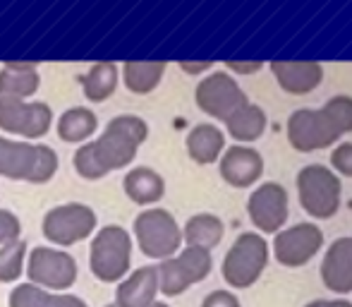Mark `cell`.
<instances>
[{
  "label": "cell",
  "mask_w": 352,
  "mask_h": 307,
  "mask_svg": "<svg viewBox=\"0 0 352 307\" xmlns=\"http://www.w3.org/2000/svg\"><path fill=\"white\" fill-rule=\"evenodd\" d=\"M58 173V154L48 145L0 137V176L34 185L53 180Z\"/></svg>",
  "instance_id": "6da1fadb"
},
{
  "label": "cell",
  "mask_w": 352,
  "mask_h": 307,
  "mask_svg": "<svg viewBox=\"0 0 352 307\" xmlns=\"http://www.w3.org/2000/svg\"><path fill=\"white\" fill-rule=\"evenodd\" d=\"M148 137V125L146 120H142L140 116H118L113 118L106 125L103 135L98 137L94 145V154L98 158V166L103 168V173L118 171V168H125L135 161L137 149L146 142Z\"/></svg>",
  "instance_id": "7a4b0ae2"
},
{
  "label": "cell",
  "mask_w": 352,
  "mask_h": 307,
  "mask_svg": "<svg viewBox=\"0 0 352 307\" xmlns=\"http://www.w3.org/2000/svg\"><path fill=\"white\" fill-rule=\"evenodd\" d=\"M132 266V235L122 226L108 224L94 235L89 269L101 284H120Z\"/></svg>",
  "instance_id": "3957f363"
},
{
  "label": "cell",
  "mask_w": 352,
  "mask_h": 307,
  "mask_svg": "<svg viewBox=\"0 0 352 307\" xmlns=\"http://www.w3.org/2000/svg\"><path fill=\"white\" fill-rule=\"evenodd\" d=\"M269 255L271 247L261 233H242L223 257V281L235 290L252 288L269 266Z\"/></svg>",
  "instance_id": "277c9868"
},
{
  "label": "cell",
  "mask_w": 352,
  "mask_h": 307,
  "mask_svg": "<svg viewBox=\"0 0 352 307\" xmlns=\"http://www.w3.org/2000/svg\"><path fill=\"white\" fill-rule=\"evenodd\" d=\"M295 187L300 207L311 219L326 221L338 214L343 182H340L338 173H333L329 166H321V163L305 166L297 173Z\"/></svg>",
  "instance_id": "5b68a950"
},
{
  "label": "cell",
  "mask_w": 352,
  "mask_h": 307,
  "mask_svg": "<svg viewBox=\"0 0 352 307\" xmlns=\"http://www.w3.org/2000/svg\"><path fill=\"white\" fill-rule=\"evenodd\" d=\"M137 247L148 260H170L182 250V229L175 216L166 209H146L135 219Z\"/></svg>",
  "instance_id": "8992f818"
},
{
  "label": "cell",
  "mask_w": 352,
  "mask_h": 307,
  "mask_svg": "<svg viewBox=\"0 0 352 307\" xmlns=\"http://www.w3.org/2000/svg\"><path fill=\"white\" fill-rule=\"evenodd\" d=\"M29 284L38 286L51 293H65L77 284V260L65 250H53V247H34L27 255L24 266Z\"/></svg>",
  "instance_id": "52a82bcc"
},
{
  "label": "cell",
  "mask_w": 352,
  "mask_h": 307,
  "mask_svg": "<svg viewBox=\"0 0 352 307\" xmlns=\"http://www.w3.org/2000/svg\"><path fill=\"white\" fill-rule=\"evenodd\" d=\"M96 231V214L91 207L70 202V204L53 207L46 211L41 224V233L48 242L60 247H72L77 242L87 240Z\"/></svg>",
  "instance_id": "ba28073f"
},
{
  "label": "cell",
  "mask_w": 352,
  "mask_h": 307,
  "mask_svg": "<svg viewBox=\"0 0 352 307\" xmlns=\"http://www.w3.org/2000/svg\"><path fill=\"white\" fill-rule=\"evenodd\" d=\"M338 127L333 125L324 108H300L287 118V142L295 151L329 149L340 140Z\"/></svg>",
  "instance_id": "9c48e42d"
},
{
  "label": "cell",
  "mask_w": 352,
  "mask_h": 307,
  "mask_svg": "<svg viewBox=\"0 0 352 307\" xmlns=\"http://www.w3.org/2000/svg\"><path fill=\"white\" fill-rule=\"evenodd\" d=\"M51 125L53 111L48 103L0 96V130L8 132V135L38 140V137L48 135Z\"/></svg>",
  "instance_id": "30bf717a"
},
{
  "label": "cell",
  "mask_w": 352,
  "mask_h": 307,
  "mask_svg": "<svg viewBox=\"0 0 352 307\" xmlns=\"http://www.w3.org/2000/svg\"><path fill=\"white\" fill-rule=\"evenodd\" d=\"M274 257L287 269H300L309 264L324 247V231L316 224H295L290 229H280L274 235Z\"/></svg>",
  "instance_id": "8fae6325"
},
{
  "label": "cell",
  "mask_w": 352,
  "mask_h": 307,
  "mask_svg": "<svg viewBox=\"0 0 352 307\" xmlns=\"http://www.w3.org/2000/svg\"><path fill=\"white\" fill-rule=\"evenodd\" d=\"M195 101L201 113L226 123L228 116L235 113L240 106H245L250 98L235 82V77H230L228 72H211L209 77H204L197 84Z\"/></svg>",
  "instance_id": "7c38bea8"
},
{
  "label": "cell",
  "mask_w": 352,
  "mask_h": 307,
  "mask_svg": "<svg viewBox=\"0 0 352 307\" xmlns=\"http://www.w3.org/2000/svg\"><path fill=\"white\" fill-rule=\"evenodd\" d=\"M247 214L256 231L261 233H278L290 214V200L287 190L278 182H261L247 202Z\"/></svg>",
  "instance_id": "4fadbf2b"
},
{
  "label": "cell",
  "mask_w": 352,
  "mask_h": 307,
  "mask_svg": "<svg viewBox=\"0 0 352 307\" xmlns=\"http://www.w3.org/2000/svg\"><path fill=\"white\" fill-rule=\"evenodd\" d=\"M218 171H221V178L230 187L245 190V187H252L259 182L261 173H264V158L252 147L235 145L221 154Z\"/></svg>",
  "instance_id": "5bb4252c"
},
{
  "label": "cell",
  "mask_w": 352,
  "mask_h": 307,
  "mask_svg": "<svg viewBox=\"0 0 352 307\" xmlns=\"http://www.w3.org/2000/svg\"><path fill=\"white\" fill-rule=\"evenodd\" d=\"M321 281L338 298L352 293V235L333 240L329 245V250L324 252Z\"/></svg>",
  "instance_id": "9a60e30c"
},
{
  "label": "cell",
  "mask_w": 352,
  "mask_h": 307,
  "mask_svg": "<svg viewBox=\"0 0 352 307\" xmlns=\"http://www.w3.org/2000/svg\"><path fill=\"white\" fill-rule=\"evenodd\" d=\"M271 72L283 92L309 94L324 82V67L316 61H271Z\"/></svg>",
  "instance_id": "2e32d148"
},
{
  "label": "cell",
  "mask_w": 352,
  "mask_h": 307,
  "mask_svg": "<svg viewBox=\"0 0 352 307\" xmlns=\"http://www.w3.org/2000/svg\"><path fill=\"white\" fill-rule=\"evenodd\" d=\"M158 295V269L156 266H140L130 271L116 288L118 307H148L156 303Z\"/></svg>",
  "instance_id": "e0dca14e"
},
{
  "label": "cell",
  "mask_w": 352,
  "mask_h": 307,
  "mask_svg": "<svg viewBox=\"0 0 352 307\" xmlns=\"http://www.w3.org/2000/svg\"><path fill=\"white\" fill-rule=\"evenodd\" d=\"M185 145L192 161L199 163V166H211L226 151V135H223L221 127L211 125V123H201V125L192 127Z\"/></svg>",
  "instance_id": "ac0fdd59"
},
{
  "label": "cell",
  "mask_w": 352,
  "mask_h": 307,
  "mask_svg": "<svg viewBox=\"0 0 352 307\" xmlns=\"http://www.w3.org/2000/svg\"><path fill=\"white\" fill-rule=\"evenodd\" d=\"M122 190L130 197L135 204L148 207L156 204L163 195H166V180L161 178V173H156L148 166H137L122 180Z\"/></svg>",
  "instance_id": "d6986e66"
},
{
  "label": "cell",
  "mask_w": 352,
  "mask_h": 307,
  "mask_svg": "<svg viewBox=\"0 0 352 307\" xmlns=\"http://www.w3.org/2000/svg\"><path fill=\"white\" fill-rule=\"evenodd\" d=\"M38 84H41V77L34 63L12 61L5 63V67L0 70V96L27 101V96H34L38 92Z\"/></svg>",
  "instance_id": "ffe728a7"
},
{
  "label": "cell",
  "mask_w": 352,
  "mask_h": 307,
  "mask_svg": "<svg viewBox=\"0 0 352 307\" xmlns=\"http://www.w3.org/2000/svg\"><path fill=\"white\" fill-rule=\"evenodd\" d=\"M10 307H89L79 295L72 293H51L34 284H19L12 288L8 300Z\"/></svg>",
  "instance_id": "44dd1931"
},
{
  "label": "cell",
  "mask_w": 352,
  "mask_h": 307,
  "mask_svg": "<svg viewBox=\"0 0 352 307\" xmlns=\"http://www.w3.org/2000/svg\"><path fill=\"white\" fill-rule=\"evenodd\" d=\"M226 130L232 140L242 142H256L266 132V113L261 106L247 101L245 106H240L235 113H230L226 120Z\"/></svg>",
  "instance_id": "7402d4cb"
},
{
  "label": "cell",
  "mask_w": 352,
  "mask_h": 307,
  "mask_svg": "<svg viewBox=\"0 0 352 307\" xmlns=\"http://www.w3.org/2000/svg\"><path fill=\"white\" fill-rule=\"evenodd\" d=\"M226 235V224L216 214H195L187 219L182 229V242L190 247H201V250H213Z\"/></svg>",
  "instance_id": "603a6c76"
},
{
  "label": "cell",
  "mask_w": 352,
  "mask_h": 307,
  "mask_svg": "<svg viewBox=\"0 0 352 307\" xmlns=\"http://www.w3.org/2000/svg\"><path fill=\"white\" fill-rule=\"evenodd\" d=\"M166 67L168 65L163 61H127L120 70V77L132 94H151L161 84Z\"/></svg>",
  "instance_id": "cb8c5ba5"
},
{
  "label": "cell",
  "mask_w": 352,
  "mask_h": 307,
  "mask_svg": "<svg viewBox=\"0 0 352 307\" xmlns=\"http://www.w3.org/2000/svg\"><path fill=\"white\" fill-rule=\"evenodd\" d=\"M118 65L111 61L96 63V65L89 67L87 75L79 77L82 82V92L84 96L89 98L91 103H103L116 94L118 89Z\"/></svg>",
  "instance_id": "d4e9b609"
},
{
  "label": "cell",
  "mask_w": 352,
  "mask_h": 307,
  "mask_svg": "<svg viewBox=\"0 0 352 307\" xmlns=\"http://www.w3.org/2000/svg\"><path fill=\"white\" fill-rule=\"evenodd\" d=\"M96 127H98L96 113L84 106H74L63 113L56 130L63 142H67V145H79V142H87L89 137L96 135Z\"/></svg>",
  "instance_id": "484cf974"
},
{
  "label": "cell",
  "mask_w": 352,
  "mask_h": 307,
  "mask_svg": "<svg viewBox=\"0 0 352 307\" xmlns=\"http://www.w3.org/2000/svg\"><path fill=\"white\" fill-rule=\"evenodd\" d=\"M175 262L180 266L182 276L185 281L190 284V288L195 284H201L211 276V269H213V257H211V250H201V247H182L180 252L175 255Z\"/></svg>",
  "instance_id": "4316f807"
},
{
  "label": "cell",
  "mask_w": 352,
  "mask_h": 307,
  "mask_svg": "<svg viewBox=\"0 0 352 307\" xmlns=\"http://www.w3.org/2000/svg\"><path fill=\"white\" fill-rule=\"evenodd\" d=\"M29 247L24 240H12L0 247V284H14L22 279Z\"/></svg>",
  "instance_id": "83f0119b"
},
{
  "label": "cell",
  "mask_w": 352,
  "mask_h": 307,
  "mask_svg": "<svg viewBox=\"0 0 352 307\" xmlns=\"http://www.w3.org/2000/svg\"><path fill=\"white\" fill-rule=\"evenodd\" d=\"M324 111H326V116L333 120V125L338 127L340 135L352 132V96H348V94H338V96L329 98Z\"/></svg>",
  "instance_id": "f1b7e54d"
},
{
  "label": "cell",
  "mask_w": 352,
  "mask_h": 307,
  "mask_svg": "<svg viewBox=\"0 0 352 307\" xmlns=\"http://www.w3.org/2000/svg\"><path fill=\"white\" fill-rule=\"evenodd\" d=\"M72 166H74V171H77V176L84 178V180H101V178H106L103 168L98 166V158H96V154H94L91 142H87V145H82L74 151Z\"/></svg>",
  "instance_id": "f546056e"
},
{
  "label": "cell",
  "mask_w": 352,
  "mask_h": 307,
  "mask_svg": "<svg viewBox=\"0 0 352 307\" xmlns=\"http://www.w3.org/2000/svg\"><path fill=\"white\" fill-rule=\"evenodd\" d=\"M19 235H22V224H19V219L12 211L0 209V247L12 240H19Z\"/></svg>",
  "instance_id": "4dcf8cb0"
},
{
  "label": "cell",
  "mask_w": 352,
  "mask_h": 307,
  "mask_svg": "<svg viewBox=\"0 0 352 307\" xmlns=\"http://www.w3.org/2000/svg\"><path fill=\"white\" fill-rule=\"evenodd\" d=\"M331 166H333V173L352 178V142H343L331 151Z\"/></svg>",
  "instance_id": "1f68e13d"
},
{
  "label": "cell",
  "mask_w": 352,
  "mask_h": 307,
  "mask_svg": "<svg viewBox=\"0 0 352 307\" xmlns=\"http://www.w3.org/2000/svg\"><path fill=\"white\" fill-rule=\"evenodd\" d=\"M201 307H242V305H240V298H237L232 290L218 288V290H211V293L201 300Z\"/></svg>",
  "instance_id": "d6a6232c"
},
{
  "label": "cell",
  "mask_w": 352,
  "mask_h": 307,
  "mask_svg": "<svg viewBox=\"0 0 352 307\" xmlns=\"http://www.w3.org/2000/svg\"><path fill=\"white\" fill-rule=\"evenodd\" d=\"M226 67L235 75H254L264 67L261 61H226Z\"/></svg>",
  "instance_id": "836d02e7"
},
{
  "label": "cell",
  "mask_w": 352,
  "mask_h": 307,
  "mask_svg": "<svg viewBox=\"0 0 352 307\" xmlns=\"http://www.w3.org/2000/svg\"><path fill=\"white\" fill-rule=\"evenodd\" d=\"M177 65H180V70L187 72V75H201V72L211 70L213 61H180Z\"/></svg>",
  "instance_id": "e575fe53"
},
{
  "label": "cell",
  "mask_w": 352,
  "mask_h": 307,
  "mask_svg": "<svg viewBox=\"0 0 352 307\" xmlns=\"http://www.w3.org/2000/svg\"><path fill=\"white\" fill-rule=\"evenodd\" d=\"M305 307H352V303L345 298H319V300L307 303Z\"/></svg>",
  "instance_id": "d590c367"
},
{
  "label": "cell",
  "mask_w": 352,
  "mask_h": 307,
  "mask_svg": "<svg viewBox=\"0 0 352 307\" xmlns=\"http://www.w3.org/2000/svg\"><path fill=\"white\" fill-rule=\"evenodd\" d=\"M148 307H170V305H168V303H158V300H156V303H153V305H148Z\"/></svg>",
  "instance_id": "8d00e7d4"
},
{
  "label": "cell",
  "mask_w": 352,
  "mask_h": 307,
  "mask_svg": "<svg viewBox=\"0 0 352 307\" xmlns=\"http://www.w3.org/2000/svg\"><path fill=\"white\" fill-rule=\"evenodd\" d=\"M106 307H118V305H116V303H111V305H106Z\"/></svg>",
  "instance_id": "74e56055"
}]
</instances>
